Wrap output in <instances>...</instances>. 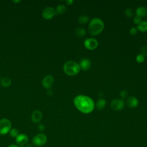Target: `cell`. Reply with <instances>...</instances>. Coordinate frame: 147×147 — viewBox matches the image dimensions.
<instances>
[{
  "label": "cell",
  "instance_id": "cell-13",
  "mask_svg": "<svg viewBox=\"0 0 147 147\" xmlns=\"http://www.w3.org/2000/svg\"><path fill=\"white\" fill-rule=\"evenodd\" d=\"M42 117V115L40 111H39L38 110H34L32 113V115H31L32 121L34 123H38V122H40V121L41 120Z\"/></svg>",
  "mask_w": 147,
  "mask_h": 147
},
{
  "label": "cell",
  "instance_id": "cell-32",
  "mask_svg": "<svg viewBox=\"0 0 147 147\" xmlns=\"http://www.w3.org/2000/svg\"><path fill=\"white\" fill-rule=\"evenodd\" d=\"M48 94H49V95H51V94H51V95H52V90H49L48 91Z\"/></svg>",
  "mask_w": 147,
  "mask_h": 147
},
{
  "label": "cell",
  "instance_id": "cell-24",
  "mask_svg": "<svg viewBox=\"0 0 147 147\" xmlns=\"http://www.w3.org/2000/svg\"><path fill=\"white\" fill-rule=\"evenodd\" d=\"M119 95L121 99H125L128 97V92L126 90H122L119 93Z\"/></svg>",
  "mask_w": 147,
  "mask_h": 147
},
{
  "label": "cell",
  "instance_id": "cell-30",
  "mask_svg": "<svg viewBox=\"0 0 147 147\" xmlns=\"http://www.w3.org/2000/svg\"><path fill=\"white\" fill-rule=\"evenodd\" d=\"M7 147H18V146L16 144H10L9 146H7Z\"/></svg>",
  "mask_w": 147,
  "mask_h": 147
},
{
  "label": "cell",
  "instance_id": "cell-12",
  "mask_svg": "<svg viewBox=\"0 0 147 147\" xmlns=\"http://www.w3.org/2000/svg\"><path fill=\"white\" fill-rule=\"evenodd\" d=\"M79 64L81 69L83 71H87L91 66V62L88 59L84 58L80 61Z\"/></svg>",
  "mask_w": 147,
  "mask_h": 147
},
{
  "label": "cell",
  "instance_id": "cell-3",
  "mask_svg": "<svg viewBox=\"0 0 147 147\" xmlns=\"http://www.w3.org/2000/svg\"><path fill=\"white\" fill-rule=\"evenodd\" d=\"M79 63L75 61L69 60L66 61L63 65L64 72L68 75L74 76L77 75L80 71Z\"/></svg>",
  "mask_w": 147,
  "mask_h": 147
},
{
  "label": "cell",
  "instance_id": "cell-5",
  "mask_svg": "<svg viewBox=\"0 0 147 147\" xmlns=\"http://www.w3.org/2000/svg\"><path fill=\"white\" fill-rule=\"evenodd\" d=\"M11 129V123L7 118H2L0 120V134L5 135L9 133Z\"/></svg>",
  "mask_w": 147,
  "mask_h": 147
},
{
  "label": "cell",
  "instance_id": "cell-27",
  "mask_svg": "<svg viewBox=\"0 0 147 147\" xmlns=\"http://www.w3.org/2000/svg\"><path fill=\"white\" fill-rule=\"evenodd\" d=\"M137 32H138V30H137V28H136V27H133V28H131L130 29V30H129L130 34L131 35H132V36H134V35L137 34Z\"/></svg>",
  "mask_w": 147,
  "mask_h": 147
},
{
  "label": "cell",
  "instance_id": "cell-15",
  "mask_svg": "<svg viewBox=\"0 0 147 147\" xmlns=\"http://www.w3.org/2000/svg\"><path fill=\"white\" fill-rule=\"evenodd\" d=\"M106 105V101L103 98H100L98 99L95 103V107H96L98 110H102L103 109Z\"/></svg>",
  "mask_w": 147,
  "mask_h": 147
},
{
  "label": "cell",
  "instance_id": "cell-23",
  "mask_svg": "<svg viewBox=\"0 0 147 147\" xmlns=\"http://www.w3.org/2000/svg\"><path fill=\"white\" fill-rule=\"evenodd\" d=\"M136 60L138 63H142L145 61V57L141 53L138 54L136 57Z\"/></svg>",
  "mask_w": 147,
  "mask_h": 147
},
{
  "label": "cell",
  "instance_id": "cell-14",
  "mask_svg": "<svg viewBox=\"0 0 147 147\" xmlns=\"http://www.w3.org/2000/svg\"><path fill=\"white\" fill-rule=\"evenodd\" d=\"M136 16L141 18L147 16V9L144 6H140L136 10Z\"/></svg>",
  "mask_w": 147,
  "mask_h": 147
},
{
  "label": "cell",
  "instance_id": "cell-17",
  "mask_svg": "<svg viewBox=\"0 0 147 147\" xmlns=\"http://www.w3.org/2000/svg\"><path fill=\"white\" fill-rule=\"evenodd\" d=\"M75 33L78 37H83L86 35V31L82 27H78L75 30Z\"/></svg>",
  "mask_w": 147,
  "mask_h": 147
},
{
  "label": "cell",
  "instance_id": "cell-29",
  "mask_svg": "<svg viewBox=\"0 0 147 147\" xmlns=\"http://www.w3.org/2000/svg\"><path fill=\"white\" fill-rule=\"evenodd\" d=\"M65 2L68 5H72L74 3V1L73 0H67L65 1Z\"/></svg>",
  "mask_w": 147,
  "mask_h": 147
},
{
  "label": "cell",
  "instance_id": "cell-2",
  "mask_svg": "<svg viewBox=\"0 0 147 147\" xmlns=\"http://www.w3.org/2000/svg\"><path fill=\"white\" fill-rule=\"evenodd\" d=\"M105 28L104 22L99 18H93L90 20L88 29V32L92 36H97Z\"/></svg>",
  "mask_w": 147,
  "mask_h": 147
},
{
  "label": "cell",
  "instance_id": "cell-1",
  "mask_svg": "<svg viewBox=\"0 0 147 147\" xmlns=\"http://www.w3.org/2000/svg\"><path fill=\"white\" fill-rule=\"evenodd\" d=\"M75 107L83 114H89L93 111L95 103L92 98L85 95H78L73 100Z\"/></svg>",
  "mask_w": 147,
  "mask_h": 147
},
{
  "label": "cell",
  "instance_id": "cell-18",
  "mask_svg": "<svg viewBox=\"0 0 147 147\" xmlns=\"http://www.w3.org/2000/svg\"><path fill=\"white\" fill-rule=\"evenodd\" d=\"M11 79L7 77L3 78L1 80V84L5 87H8L9 86H10L11 84Z\"/></svg>",
  "mask_w": 147,
  "mask_h": 147
},
{
  "label": "cell",
  "instance_id": "cell-25",
  "mask_svg": "<svg viewBox=\"0 0 147 147\" xmlns=\"http://www.w3.org/2000/svg\"><path fill=\"white\" fill-rule=\"evenodd\" d=\"M141 54L145 57H147V45H144L141 48Z\"/></svg>",
  "mask_w": 147,
  "mask_h": 147
},
{
  "label": "cell",
  "instance_id": "cell-21",
  "mask_svg": "<svg viewBox=\"0 0 147 147\" xmlns=\"http://www.w3.org/2000/svg\"><path fill=\"white\" fill-rule=\"evenodd\" d=\"M19 131L16 128H13L11 129V130L9 131V134L10 137L13 138H16V137L19 134Z\"/></svg>",
  "mask_w": 147,
  "mask_h": 147
},
{
  "label": "cell",
  "instance_id": "cell-19",
  "mask_svg": "<svg viewBox=\"0 0 147 147\" xmlns=\"http://www.w3.org/2000/svg\"><path fill=\"white\" fill-rule=\"evenodd\" d=\"M66 6L64 5H59L56 9V12L57 14H63L66 11Z\"/></svg>",
  "mask_w": 147,
  "mask_h": 147
},
{
  "label": "cell",
  "instance_id": "cell-11",
  "mask_svg": "<svg viewBox=\"0 0 147 147\" xmlns=\"http://www.w3.org/2000/svg\"><path fill=\"white\" fill-rule=\"evenodd\" d=\"M127 106L131 109L137 107L139 105V101L138 99L134 96H129L126 98Z\"/></svg>",
  "mask_w": 147,
  "mask_h": 147
},
{
  "label": "cell",
  "instance_id": "cell-6",
  "mask_svg": "<svg viewBox=\"0 0 147 147\" xmlns=\"http://www.w3.org/2000/svg\"><path fill=\"white\" fill-rule=\"evenodd\" d=\"M84 47L90 51H93L97 48L99 42L96 38H88L84 40L83 42Z\"/></svg>",
  "mask_w": 147,
  "mask_h": 147
},
{
  "label": "cell",
  "instance_id": "cell-28",
  "mask_svg": "<svg viewBox=\"0 0 147 147\" xmlns=\"http://www.w3.org/2000/svg\"><path fill=\"white\" fill-rule=\"evenodd\" d=\"M45 126H44V124H42V123H40V124H39L38 125V130L39 131H43L44 130H45Z\"/></svg>",
  "mask_w": 147,
  "mask_h": 147
},
{
  "label": "cell",
  "instance_id": "cell-26",
  "mask_svg": "<svg viewBox=\"0 0 147 147\" xmlns=\"http://www.w3.org/2000/svg\"><path fill=\"white\" fill-rule=\"evenodd\" d=\"M142 21V18L137 16H136L134 18H133V22L136 24L138 25Z\"/></svg>",
  "mask_w": 147,
  "mask_h": 147
},
{
  "label": "cell",
  "instance_id": "cell-34",
  "mask_svg": "<svg viewBox=\"0 0 147 147\" xmlns=\"http://www.w3.org/2000/svg\"><path fill=\"white\" fill-rule=\"evenodd\" d=\"M18 147H25L24 146H18Z\"/></svg>",
  "mask_w": 147,
  "mask_h": 147
},
{
  "label": "cell",
  "instance_id": "cell-9",
  "mask_svg": "<svg viewBox=\"0 0 147 147\" xmlns=\"http://www.w3.org/2000/svg\"><path fill=\"white\" fill-rule=\"evenodd\" d=\"M29 141L28 136L24 133H20L16 138V142L18 146L26 145Z\"/></svg>",
  "mask_w": 147,
  "mask_h": 147
},
{
  "label": "cell",
  "instance_id": "cell-4",
  "mask_svg": "<svg viewBox=\"0 0 147 147\" xmlns=\"http://www.w3.org/2000/svg\"><path fill=\"white\" fill-rule=\"evenodd\" d=\"M47 142V137L45 134L38 133L35 135L32 140L33 146L40 147L44 145Z\"/></svg>",
  "mask_w": 147,
  "mask_h": 147
},
{
  "label": "cell",
  "instance_id": "cell-35",
  "mask_svg": "<svg viewBox=\"0 0 147 147\" xmlns=\"http://www.w3.org/2000/svg\"><path fill=\"white\" fill-rule=\"evenodd\" d=\"M0 79H1V75H0Z\"/></svg>",
  "mask_w": 147,
  "mask_h": 147
},
{
  "label": "cell",
  "instance_id": "cell-7",
  "mask_svg": "<svg viewBox=\"0 0 147 147\" xmlns=\"http://www.w3.org/2000/svg\"><path fill=\"white\" fill-rule=\"evenodd\" d=\"M125 105V102L122 99H113L110 103L111 108L115 111H119L122 110Z\"/></svg>",
  "mask_w": 147,
  "mask_h": 147
},
{
  "label": "cell",
  "instance_id": "cell-16",
  "mask_svg": "<svg viewBox=\"0 0 147 147\" xmlns=\"http://www.w3.org/2000/svg\"><path fill=\"white\" fill-rule=\"evenodd\" d=\"M138 31L141 32H145L147 30V21H142L139 24L137 25L136 27Z\"/></svg>",
  "mask_w": 147,
  "mask_h": 147
},
{
  "label": "cell",
  "instance_id": "cell-20",
  "mask_svg": "<svg viewBox=\"0 0 147 147\" xmlns=\"http://www.w3.org/2000/svg\"><path fill=\"white\" fill-rule=\"evenodd\" d=\"M78 22L80 24H86L89 22V17L86 15H82L78 17Z\"/></svg>",
  "mask_w": 147,
  "mask_h": 147
},
{
  "label": "cell",
  "instance_id": "cell-10",
  "mask_svg": "<svg viewBox=\"0 0 147 147\" xmlns=\"http://www.w3.org/2000/svg\"><path fill=\"white\" fill-rule=\"evenodd\" d=\"M54 83V78L51 75H47L45 76L42 80V84L44 88L47 89H50Z\"/></svg>",
  "mask_w": 147,
  "mask_h": 147
},
{
  "label": "cell",
  "instance_id": "cell-8",
  "mask_svg": "<svg viewBox=\"0 0 147 147\" xmlns=\"http://www.w3.org/2000/svg\"><path fill=\"white\" fill-rule=\"evenodd\" d=\"M55 15H57V13L55 9L52 7H46L42 13V16L45 20H51Z\"/></svg>",
  "mask_w": 147,
  "mask_h": 147
},
{
  "label": "cell",
  "instance_id": "cell-33",
  "mask_svg": "<svg viewBox=\"0 0 147 147\" xmlns=\"http://www.w3.org/2000/svg\"><path fill=\"white\" fill-rule=\"evenodd\" d=\"M13 2H15V3H17V2H20V1H13Z\"/></svg>",
  "mask_w": 147,
  "mask_h": 147
},
{
  "label": "cell",
  "instance_id": "cell-22",
  "mask_svg": "<svg viewBox=\"0 0 147 147\" xmlns=\"http://www.w3.org/2000/svg\"><path fill=\"white\" fill-rule=\"evenodd\" d=\"M125 14L127 17L129 18H131L133 17L134 16V13L133 11L130 8H127L126 9H125Z\"/></svg>",
  "mask_w": 147,
  "mask_h": 147
},
{
  "label": "cell",
  "instance_id": "cell-31",
  "mask_svg": "<svg viewBox=\"0 0 147 147\" xmlns=\"http://www.w3.org/2000/svg\"><path fill=\"white\" fill-rule=\"evenodd\" d=\"M25 147H34L33 145V144H27L26 145Z\"/></svg>",
  "mask_w": 147,
  "mask_h": 147
}]
</instances>
